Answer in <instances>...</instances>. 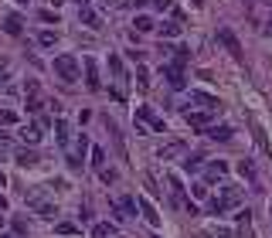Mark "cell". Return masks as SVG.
I'll return each instance as SVG.
<instances>
[{"label":"cell","mask_w":272,"mask_h":238,"mask_svg":"<svg viewBox=\"0 0 272 238\" xmlns=\"http://www.w3.org/2000/svg\"><path fill=\"white\" fill-rule=\"evenodd\" d=\"M133 123H136V133H167V123H163L150 106H136Z\"/></svg>","instance_id":"6da1fadb"},{"label":"cell","mask_w":272,"mask_h":238,"mask_svg":"<svg viewBox=\"0 0 272 238\" xmlns=\"http://www.w3.org/2000/svg\"><path fill=\"white\" fill-rule=\"evenodd\" d=\"M238 201H242V187H235V184H221V194L211 197V215H225L228 208H235Z\"/></svg>","instance_id":"7a4b0ae2"},{"label":"cell","mask_w":272,"mask_h":238,"mask_svg":"<svg viewBox=\"0 0 272 238\" xmlns=\"http://www.w3.org/2000/svg\"><path fill=\"white\" fill-rule=\"evenodd\" d=\"M51 68H55L58 79L68 82V85H72V82H79V72H82V65H79V58H75V55H58Z\"/></svg>","instance_id":"3957f363"},{"label":"cell","mask_w":272,"mask_h":238,"mask_svg":"<svg viewBox=\"0 0 272 238\" xmlns=\"http://www.w3.org/2000/svg\"><path fill=\"white\" fill-rule=\"evenodd\" d=\"M160 75L167 79V85L174 92H184V85H187V82H184V65H177V61H174V65H160Z\"/></svg>","instance_id":"277c9868"},{"label":"cell","mask_w":272,"mask_h":238,"mask_svg":"<svg viewBox=\"0 0 272 238\" xmlns=\"http://www.w3.org/2000/svg\"><path fill=\"white\" fill-rule=\"evenodd\" d=\"M82 65H85V85H89L92 92H99L102 82H99V65H95V58L85 55V58H82Z\"/></svg>","instance_id":"5b68a950"},{"label":"cell","mask_w":272,"mask_h":238,"mask_svg":"<svg viewBox=\"0 0 272 238\" xmlns=\"http://www.w3.org/2000/svg\"><path fill=\"white\" fill-rule=\"evenodd\" d=\"M218 41L228 48V55L235 58V61H242V45H238V38L228 31V27H218Z\"/></svg>","instance_id":"8992f818"},{"label":"cell","mask_w":272,"mask_h":238,"mask_svg":"<svg viewBox=\"0 0 272 238\" xmlns=\"http://www.w3.org/2000/svg\"><path fill=\"white\" fill-rule=\"evenodd\" d=\"M136 204H140V215L147 218V225L150 228H160V215H157V208H153V201L143 197V194H136Z\"/></svg>","instance_id":"52a82bcc"},{"label":"cell","mask_w":272,"mask_h":238,"mask_svg":"<svg viewBox=\"0 0 272 238\" xmlns=\"http://www.w3.org/2000/svg\"><path fill=\"white\" fill-rule=\"evenodd\" d=\"M221 113V109H204V113H187V126H194V129H208L211 126V119Z\"/></svg>","instance_id":"ba28073f"},{"label":"cell","mask_w":272,"mask_h":238,"mask_svg":"<svg viewBox=\"0 0 272 238\" xmlns=\"http://www.w3.org/2000/svg\"><path fill=\"white\" fill-rule=\"evenodd\" d=\"M167 184H170V197H174V204H181V208H187V197H184V184H181V177L177 174H167Z\"/></svg>","instance_id":"9c48e42d"},{"label":"cell","mask_w":272,"mask_h":238,"mask_svg":"<svg viewBox=\"0 0 272 238\" xmlns=\"http://www.w3.org/2000/svg\"><path fill=\"white\" fill-rule=\"evenodd\" d=\"M136 197H119V201H113V211H116V218H133L136 215Z\"/></svg>","instance_id":"30bf717a"},{"label":"cell","mask_w":272,"mask_h":238,"mask_svg":"<svg viewBox=\"0 0 272 238\" xmlns=\"http://www.w3.org/2000/svg\"><path fill=\"white\" fill-rule=\"evenodd\" d=\"M27 204H31V208H34V211H38L41 218H48V221H51V218L58 215V204H51V201H41V197H31Z\"/></svg>","instance_id":"8fae6325"},{"label":"cell","mask_w":272,"mask_h":238,"mask_svg":"<svg viewBox=\"0 0 272 238\" xmlns=\"http://www.w3.org/2000/svg\"><path fill=\"white\" fill-rule=\"evenodd\" d=\"M204 177H208V181H225L228 177V163H221V160L208 163V167H204Z\"/></svg>","instance_id":"7c38bea8"},{"label":"cell","mask_w":272,"mask_h":238,"mask_svg":"<svg viewBox=\"0 0 272 238\" xmlns=\"http://www.w3.org/2000/svg\"><path fill=\"white\" fill-rule=\"evenodd\" d=\"M41 136H45V126H41V123H31V126H24V129H21V140H24V143H31V147L41 140Z\"/></svg>","instance_id":"4fadbf2b"},{"label":"cell","mask_w":272,"mask_h":238,"mask_svg":"<svg viewBox=\"0 0 272 238\" xmlns=\"http://www.w3.org/2000/svg\"><path fill=\"white\" fill-rule=\"evenodd\" d=\"M119 235V228L113 221H99V225H92V238H116Z\"/></svg>","instance_id":"5bb4252c"},{"label":"cell","mask_w":272,"mask_h":238,"mask_svg":"<svg viewBox=\"0 0 272 238\" xmlns=\"http://www.w3.org/2000/svg\"><path fill=\"white\" fill-rule=\"evenodd\" d=\"M191 102H197L201 109H221V102L215 95H208V92H191Z\"/></svg>","instance_id":"9a60e30c"},{"label":"cell","mask_w":272,"mask_h":238,"mask_svg":"<svg viewBox=\"0 0 272 238\" xmlns=\"http://www.w3.org/2000/svg\"><path fill=\"white\" fill-rule=\"evenodd\" d=\"M238 174H242L252 187H259V174H255V167H252V160H238Z\"/></svg>","instance_id":"2e32d148"},{"label":"cell","mask_w":272,"mask_h":238,"mask_svg":"<svg viewBox=\"0 0 272 238\" xmlns=\"http://www.w3.org/2000/svg\"><path fill=\"white\" fill-rule=\"evenodd\" d=\"M252 133H255V143H259V150L265 153V157H272V147H269V136H265V129H262L259 123H252Z\"/></svg>","instance_id":"e0dca14e"},{"label":"cell","mask_w":272,"mask_h":238,"mask_svg":"<svg viewBox=\"0 0 272 238\" xmlns=\"http://www.w3.org/2000/svg\"><path fill=\"white\" fill-rule=\"evenodd\" d=\"M4 31L7 34H21L24 31V17L21 14H7V17H4Z\"/></svg>","instance_id":"ac0fdd59"},{"label":"cell","mask_w":272,"mask_h":238,"mask_svg":"<svg viewBox=\"0 0 272 238\" xmlns=\"http://www.w3.org/2000/svg\"><path fill=\"white\" fill-rule=\"evenodd\" d=\"M238 221V238H252V221H249V211H238L235 215Z\"/></svg>","instance_id":"d6986e66"},{"label":"cell","mask_w":272,"mask_h":238,"mask_svg":"<svg viewBox=\"0 0 272 238\" xmlns=\"http://www.w3.org/2000/svg\"><path fill=\"white\" fill-rule=\"evenodd\" d=\"M14 160H17V163H21L24 170H27V167H38V163H41V157H38L34 150H21V153H17Z\"/></svg>","instance_id":"ffe728a7"},{"label":"cell","mask_w":272,"mask_h":238,"mask_svg":"<svg viewBox=\"0 0 272 238\" xmlns=\"http://www.w3.org/2000/svg\"><path fill=\"white\" fill-rule=\"evenodd\" d=\"M55 143L61 150L68 147V123H65V119H55Z\"/></svg>","instance_id":"44dd1931"},{"label":"cell","mask_w":272,"mask_h":238,"mask_svg":"<svg viewBox=\"0 0 272 238\" xmlns=\"http://www.w3.org/2000/svg\"><path fill=\"white\" fill-rule=\"evenodd\" d=\"M231 133H235L231 126H208V136H211V140H221V143H228Z\"/></svg>","instance_id":"7402d4cb"},{"label":"cell","mask_w":272,"mask_h":238,"mask_svg":"<svg viewBox=\"0 0 272 238\" xmlns=\"http://www.w3.org/2000/svg\"><path fill=\"white\" fill-rule=\"evenodd\" d=\"M79 21L89 24V27H102V24H99V14L92 11V7H79Z\"/></svg>","instance_id":"603a6c76"},{"label":"cell","mask_w":272,"mask_h":238,"mask_svg":"<svg viewBox=\"0 0 272 238\" xmlns=\"http://www.w3.org/2000/svg\"><path fill=\"white\" fill-rule=\"evenodd\" d=\"M133 27H136L140 34L153 31V17H150V14H136V17H133Z\"/></svg>","instance_id":"cb8c5ba5"},{"label":"cell","mask_w":272,"mask_h":238,"mask_svg":"<svg viewBox=\"0 0 272 238\" xmlns=\"http://www.w3.org/2000/svg\"><path fill=\"white\" fill-rule=\"evenodd\" d=\"M157 31H160V38H177L181 34V21H163Z\"/></svg>","instance_id":"d4e9b609"},{"label":"cell","mask_w":272,"mask_h":238,"mask_svg":"<svg viewBox=\"0 0 272 238\" xmlns=\"http://www.w3.org/2000/svg\"><path fill=\"white\" fill-rule=\"evenodd\" d=\"M181 153H184V143H167V147H160L157 157L160 160H170V157H181Z\"/></svg>","instance_id":"484cf974"},{"label":"cell","mask_w":272,"mask_h":238,"mask_svg":"<svg viewBox=\"0 0 272 238\" xmlns=\"http://www.w3.org/2000/svg\"><path fill=\"white\" fill-rule=\"evenodd\" d=\"M38 45H41V48H55L58 45V34L55 31H41V34H38Z\"/></svg>","instance_id":"4316f807"},{"label":"cell","mask_w":272,"mask_h":238,"mask_svg":"<svg viewBox=\"0 0 272 238\" xmlns=\"http://www.w3.org/2000/svg\"><path fill=\"white\" fill-rule=\"evenodd\" d=\"M136 85H140V92H147V89H150V72H147L143 65L136 68Z\"/></svg>","instance_id":"83f0119b"},{"label":"cell","mask_w":272,"mask_h":238,"mask_svg":"<svg viewBox=\"0 0 272 238\" xmlns=\"http://www.w3.org/2000/svg\"><path fill=\"white\" fill-rule=\"evenodd\" d=\"M38 92H41L38 79H27V82H24V95H27V102H31V99H38Z\"/></svg>","instance_id":"f1b7e54d"},{"label":"cell","mask_w":272,"mask_h":238,"mask_svg":"<svg viewBox=\"0 0 272 238\" xmlns=\"http://www.w3.org/2000/svg\"><path fill=\"white\" fill-rule=\"evenodd\" d=\"M92 167H95V170L106 167V150H102V147H92Z\"/></svg>","instance_id":"f546056e"},{"label":"cell","mask_w":272,"mask_h":238,"mask_svg":"<svg viewBox=\"0 0 272 238\" xmlns=\"http://www.w3.org/2000/svg\"><path fill=\"white\" fill-rule=\"evenodd\" d=\"M55 231H58V235H79V225H72V221H58Z\"/></svg>","instance_id":"4dcf8cb0"},{"label":"cell","mask_w":272,"mask_h":238,"mask_svg":"<svg viewBox=\"0 0 272 238\" xmlns=\"http://www.w3.org/2000/svg\"><path fill=\"white\" fill-rule=\"evenodd\" d=\"M0 123H4V126H14V123H17V113H11V109H0Z\"/></svg>","instance_id":"1f68e13d"},{"label":"cell","mask_w":272,"mask_h":238,"mask_svg":"<svg viewBox=\"0 0 272 238\" xmlns=\"http://www.w3.org/2000/svg\"><path fill=\"white\" fill-rule=\"evenodd\" d=\"M201 160L204 157H184V170H201Z\"/></svg>","instance_id":"d6a6232c"},{"label":"cell","mask_w":272,"mask_h":238,"mask_svg":"<svg viewBox=\"0 0 272 238\" xmlns=\"http://www.w3.org/2000/svg\"><path fill=\"white\" fill-rule=\"evenodd\" d=\"M99 177H102V181H106V184H113L116 177H119V174H116L113 167H102V170H99Z\"/></svg>","instance_id":"836d02e7"},{"label":"cell","mask_w":272,"mask_h":238,"mask_svg":"<svg viewBox=\"0 0 272 238\" xmlns=\"http://www.w3.org/2000/svg\"><path fill=\"white\" fill-rule=\"evenodd\" d=\"M14 235H27V221L24 218H14Z\"/></svg>","instance_id":"e575fe53"},{"label":"cell","mask_w":272,"mask_h":238,"mask_svg":"<svg viewBox=\"0 0 272 238\" xmlns=\"http://www.w3.org/2000/svg\"><path fill=\"white\" fill-rule=\"evenodd\" d=\"M191 194H194V197H204V194H208V184H194Z\"/></svg>","instance_id":"d590c367"},{"label":"cell","mask_w":272,"mask_h":238,"mask_svg":"<svg viewBox=\"0 0 272 238\" xmlns=\"http://www.w3.org/2000/svg\"><path fill=\"white\" fill-rule=\"evenodd\" d=\"M38 17H41V21H48V24H51V21L58 24V14H55V11H41V14H38Z\"/></svg>","instance_id":"8d00e7d4"},{"label":"cell","mask_w":272,"mask_h":238,"mask_svg":"<svg viewBox=\"0 0 272 238\" xmlns=\"http://www.w3.org/2000/svg\"><path fill=\"white\" fill-rule=\"evenodd\" d=\"M153 7L157 11H170V0H153Z\"/></svg>","instance_id":"74e56055"},{"label":"cell","mask_w":272,"mask_h":238,"mask_svg":"<svg viewBox=\"0 0 272 238\" xmlns=\"http://www.w3.org/2000/svg\"><path fill=\"white\" fill-rule=\"evenodd\" d=\"M7 153H11V147H7V140H0V160L7 157Z\"/></svg>","instance_id":"f35d334b"},{"label":"cell","mask_w":272,"mask_h":238,"mask_svg":"<svg viewBox=\"0 0 272 238\" xmlns=\"http://www.w3.org/2000/svg\"><path fill=\"white\" fill-rule=\"evenodd\" d=\"M0 215H7V197L0 194Z\"/></svg>","instance_id":"ab89813d"},{"label":"cell","mask_w":272,"mask_h":238,"mask_svg":"<svg viewBox=\"0 0 272 238\" xmlns=\"http://www.w3.org/2000/svg\"><path fill=\"white\" fill-rule=\"evenodd\" d=\"M102 7H116V4H119V0H99Z\"/></svg>","instance_id":"60d3db41"},{"label":"cell","mask_w":272,"mask_h":238,"mask_svg":"<svg viewBox=\"0 0 272 238\" xmlns=\"http://www.w3.org/2000/svg\"><path fill=\"white\" fill-rule=\"evenodd\" d=\"M4 68H7V58H4V55H0V72H4Z\"/></svg>","instance_id":"b9f144b4"},{"label":"cell","mask_w":272,"mask_h":238,"mask_svg":"<svg viewBox=\"0 0 272 238\" xmlns=\"http://www.w3.org/2000/svg\"><path fill=\"white\" fill-rule=\"evenodd\" d=\"M75 4H79V7H89V0H75Z\"/></svg>","instance_id":"7bdbcfd3"},{"label":"cell","mask_w":272,"mask_h":238,"mask_svg":"<svg viewBox=\"0 0 272 238\" xmlns=\"http://www.w3.org/2000/svg\"><path fill=\"white\" fill-rule=\"evenodd\" d=\"M4 184H7V177H4V170H0V187H4Z\"/></svg>","instance_id":"ee69618b"},{"label":"cell","mask_w":272,"mask_h":238,"mask_svg":"<svg viewBox=\"0 0 272 238\" xmlns=\"http://www.w3.org/2000/svg\"><path fill=\"white\" fill-rule=\"evenodd\" d=\"M51 4H55V7H61V4H65V0H51Z\"/></svg>","instance_id":"f6af8a7d"},{"label":"cell","mask_w":272,"mask_h":238,"mask_svg":"<svg viewBox=\"0 0 272 238\" xmlns=\"http://www.w3.org/2000/svg\"><path fill=\"white\" fill-rule=\"evenodd\" d=\"M191 4H194V7H201V4H204V0H191Z\"/></svg>","instance_id":"bcb514c9"},{"label":"cell","mask_w":272,"mask_h":238,"mask_svg":"<svg viewBox=\"0 0 272 238\" xmlns=\"http://www.w3.org/2000/svg\"><path fill=\"white\" fill-rule=\"evenodd\" d=\"M0 238H17V235H0Z\"/></svg>","instance_id":"7dc6e473"},{"label":"cell","mask_w":272,"mask_h":238,"mask_svg":"<svg viewBox=\"0 0 272 238\" xmlns=\"http://www.w3.org/2000/svg\"><path fill=\"white\" fill-rule=\"evenodd\" d=\"M269 218H272V201H269Z\"/></svg>","instance_id":"c3c4849f"},{"label":"cell","mask_w":272,"mask_h":238,"mask_svg":"<svg viewBox=\"0 0 272 238\" xmlns=\"http://www.w3.org/2000/svg\"><path fill=\"white\" fill-rule=\"evenodd\" d=\"M262 4H272V0H262Z\"/></svg>","instance_id":"681fc988"},{"label":"cell","mask_w":272,"mask_h":238,"mask_svg":"<svg viewBox=\"0 0 272 238\" xmlns=\"http://www.w3.org/2000/svg\"><path fill=\"white\" fill-rule=\"evenodd\" d=\"M269 34H272V24H269Z\"/></svg>","instance_id":"f907efd6"},{"label":"cell","mask_w":272,"mask_h":238,"mask_svg":"<svg viewBox=\"0 0 272 238\" xmlns=\"http://www.w3.org/2000/svg\"><path fill=\"white\" fill-rule=\"evenodd\" d=\"M153 238H160V235H153Z\"/></svg>","instance_id":"816d5d0a"}]
</instances>
